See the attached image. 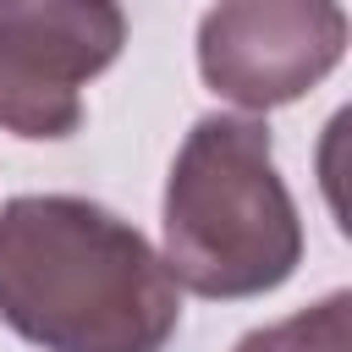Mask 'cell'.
I'll return each instance as SVG.
<instances>
[{"label": "cell", "instance_id": "cell-1", "mask_svg": "<svg viewBox=\"0 0 352 352\" xmlns=\"http://www.w3.org/2000/svg\"><path fill=\"white\" fill-rule=\"evenodd\" d=\"M0 319L38 352H165L182 292L121 214L22 192L0 209Z\"/></svg>", "mask_w": 352, "mask_h": 352}, {"label": "cell", "instance_id": "cell-5", "mask_svg": "<svg viewBox=\"0 0 352 352\" xmlns=\"http://www.w3.org/2000/svg\"><path fill=\"white\" fill-rule=\"evenodd\" d=\"M346 346H352V297L330 292L324 302L242 336L231 352H346Z\"/></svg>", "mask_w": 352, "mask_h": 352}, {"label": "cell", "instance_id": "cell-2", "mask_svg": "<svg viewBox=\"0 0 352 352\" xmlns=\"http://www.w3.org/2000/svg\"><path fill=\"white\" fill-rule=\"evenodd\" d=\"M176 286L220 302L264 297L302 264V220L275 170L270 126L253 116L192 121L165 176V248Z\"/></svg>", "mask_w": 352, "mask_h": 352}, {"label": "cell", "instance_id": "cell-4", "mask_svg": "<svg viewBox=\"0 0 352 352\" xmlns=\"http://www.w3.org/2000/svg\"><path fill=\"white\" fill-rule=\"evenodd\" d=\"M341 50V0H214L198 22L204 82L258 116L302 99L319 77L336 72Z\"/></svg>", "mask_w": 352, "mask_h": 352}, {"label": "cell", "instance_id": "cell-3", "mask_svg": "<svg viewBox=\"0 0 352 352\" xmlns=\"http://www.w3.org/2000/svg\"><path fill=\"white\" fill-rule=\"evenodd\" d=\"M126 44L121 0H0V132L72 138L82 88Z\"/></svg>", "mask_w": 352, "mask_h": 352}]
</instances>
